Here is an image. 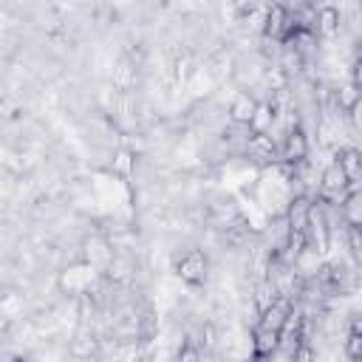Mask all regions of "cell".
<instances>
[{
  "label": "cell",
  "mask_w": 362,
  "mask_h": 362,
  "mask_svg": "<svg viewBox=\"0 0 362 362\" xmlns=\"http://www.w3.org/2000/svg\"><path fill=\"white\" fill-rule=\"evenodd\" d=\"M348 119H351V127H354L356 133H362V99L354 105V110L348 113Z\"/></svg>",
  "instance_id": "cell-25"
},
{
  "label": "cell",
  "mask_w": 362,
  "mask_h": 362,
  "mask_svg": "<svg viewBox=\"0 0 362 362\" xmlns=\"http://www.w3.org/2000/svg\"><path fill=\"white\" fill-rule=\"evenodd\" d=\"M110 257H113V249H110V243L105 240V238H88L85 240V263H90V266H107L110 263Z\"/></svg>",
  "instance_id": "cell-14"
},
{
  "label": "cell",
  "mask_w": 362,
  "mask_h": 362,
  "mask_svg": "<svg viewBox=\"0 0 362 362\" xmlns=\"http://www.w3.org/2000/svg\"><path fill=\"white\" fill-rule=\"evenodd\" d=\"M351 85L362 93V57H359V59H354V68H351Z\"/></svg>",
  "instance_id": "cell-26"
},
{
  "label": "cell",
  "mask_w": 362,
  "mask_h": 362,
  "mask_svg": "<svg viewBox=\"0 0 362 362\" xmlns=\"http://www.w3.org/2000/svg\"><path fill=\"white\" fill-rule=\"evenodd\" d=\"M274 119H277V105L274 102H257V110H255L252 122L246 124L249 133H252V139H263L272 130Z\"/></svg>",
  "instance_id": "cell-10"
},
{
  "label": "cell",
  "mask_w": 362,
  "mask_h": 362,
  "mask_svg": "<svg viewBox=\"0 0 362 362\" xmlns=\"http://www.w3.org/2000/svg\"><path fill=\"white\" fill-rule=\"evenodd\" d=\"M252 362H272V359H252Z\"/></svg>",
  "instance_id": "cell-29"
},
{
  "label": "cell",
  "mask_w": 362,
  "mask_h": 362,
  "mask_svg": "<svg viewBox=\"0 0 362 362\" xmlns=\"http://www.w3.org/2000/svg\"><path fill=\"white\" fill-rule=\"evenodd\" d=\"M308 232H311V243L317 246V252H325L328 249V238H331V226H328V218H325V209H322L320 201H314V206H311Z\"/></svg>",
  "instance_id": "cell-8"
},
{
  "label": "cell",
  "mask_w": 362,
  "mask_h": 362,
  "mask_svg": "<svg viewBox=\"0 0 362 362\" xmlns=\"http://www.w3.org/2000/svg\"><path fill=\"white\" fill-rule=\"evenodd\" d=\"M308 156V136L303 133V127H288L286 136H283V144H280V158L286 164H300L305 161Z\"/></svg>",
  "instance_id": "cell-4"
},
{
  "label": "cell",
  "mask_w": 362,
  "mask_h": 362,
  "mask_svg": "<svg viewBox=\"0 0 362 362\" xmlns=\"http://www.w3.org/2000/svg\"><path fill=\"white\" fill-rule=\"evenodd\" d=\"M348 246L356 255H362V229H348Z\"/></svg>",
  "instance_id": "cell-27"
},
{
  "label": "cell",
  "mask_w": 362,
  "mask_h": 362,
  "mask_svg": "<svg viewBox=\"0 0 362 362\" xmlns=\"http://www.w3.org/2000/svg\"><path fill=\"white\" fill-rule=\"evenodd\" d=\"M291 362H314V348H311V342H300V345H294V351H291Z\"/></svg>",
  "instance_id": "cell-23"
},
{
  "label": "cell",
  "mask_w": 362,
  "mask_h": 362,
  "mask_svg": "<svg viewBox=\"0 0 362 362\" xmlns=\"http://www.w3.org/2000/svg\"><path fill=\"white\" fill-rule=\"evenodd\" d=\"M133 272H136V266H133V260L124 257V255H113L110 263L105 266V277H107L110 283H127V280L133 277Z\"/></svg>",
  "instance_id": "cell-16"
},
{
  "label": "cell",
  "mask_w": 362,
  "mask_h": 362,
  "mask_svg": "<svg viewBox=\"0 0 362 362\" xmlns=\"http://www.w3.org/2000/svg\"><path fill=\"white\" fill-rule=\"evenodd\" d=\"M362 99V93L351 85V82H345V85H339V88H334V105L339 107V110H345V113H351L354 110V105Z\"/></svg>",
  "instance_id": "cell-19"
},
{
  "label": "cell",
  "mask_w": 362,
  "mask_h": 362,
  "mask_svg": "<svg viewBox=\"0 0 362 362\" xmlns=\"http://www.w3.org/2000/svg\"><path fill=\"white\" fill-rule=\"evenodd\" d=\"M297 28H300V25L291 20V8H286L283 3L269 6L266 20H263V34H266V37L280 40V42H288V40H291V34H294Z\"/></svg>",
  "instance_id": "cell-3"
},
{
  "label": "cell",
  "mask_w": 362,
  "mask_h": 362,
  "mask_svg": "<svg viewBox=\"0 0 362 362\" xmlns=\"http://www.w3.org/2000/svg\"><path fill=\"white\" fill-rule=\"evenodd\" d=\"M342 348H345V356L351 362H362V334H348Z\"/></svg>",
  "instance_id": "cell-21"
},
{
  "label": "cell",
  "mask_w": 362,
  "mask_h": 362,
  "mask_svg": "<svg viewBox=\"0 0 362 362\" xmlns=\"http://www.w3.org/2000/svg\"><path fill=\"white\" fill-rule=\"evenodd\" d=\"M175 362H204L201 348H198L192 339H184V342H181V348L175 351Z\"/></svg>",
  "instance_id": "cell-20"
},
{
  "label": "cell",
  "mask_w": 362,
  "mask_h": 362,
  "mask_svg": "<svg viewBox=\"0 0 362 362\" xmlns=\"http://www.w3.org/2000/svg\"><path fill=\"white\" fill-rule=\"evenodd\" d=\"M255 110H257V99H255L252 93H238V96L229 102V119H232L235 124H249L252 116H255Z\"/></svg>",
  "instance_id": "cell-13"
},
{
  "label": "cell",
  "mask_w": 362,
  "mask_h": 362,
  "mask_svg": "<svg viewBox=\"0 0 362 362\" xmlns=\"http://www.w3.org/2000/svg\"><path fill=\"white\" fill-rule=\"evenodd\" d=\"M339 23H342V14H339V8L337 6H320L317 8V34H322V37H334L337 31H339Z\"/></svg>",
  "instance_id": "cell-15"
},
{
  "label": "cell",
  "mask_w": 362,
  "mask_h": 362,
  "mask_svg": "<svg viewBox=\"0 0 362 362\" xmlns=\"http://www.w3.org/2000/svg\"><path fill=\"white\" fill-rule=\"evenodd\" d=\"M175 274L187 286H204L206 277H209V257L201 249H187L175 260Z\"/></svg>",
  "instance_id": "cell-1"
},
{
  "label": "cell",
  "mask_w": 362,
  "mask_h": 362,
  "mask_svg": "<svg viewBox=\"0 0 362 362\" xmlns=\"http://www.w3.org/2000/svg\"><path fill=\"white\" fill-rule=\"evenodd\" d=\"M215 342H218L215 325H212V322H204V325H201V345H204V351H212Z\"/></svg>",
  "instance_id": "cell-24"
},
{
  "label": "cell",
  "mask_w": 362,
  "mask_h": 362,
  "mask_svg": "<svg viewBox=\"0 0 362 362\" xmlns=\"http://www.w3.org/2000/svg\"><path fill=\"white\" fill-rule=\"evenodd\" d=\"M311 206L314 201L305 195H294L286 206V226L291 232H308V218H311Z\"/></svg>",
  "instance_id": "cell-7"
},
{
  "label": "cell",
  "mask_w": 362,
  "mask_h": 362,
  "mask_svg": "<svg viewBox=\"0 0 362 362\" xmlns=\"http://www.w3.org/2000/svg\"><path fill=\"white\" fill-rule=\"evenodd\" d=\"M320 187H322V192L325 195H342L348 187H351V181H348V175L342 173V167L334 161V164H328L325 170H322V175H320Z\"/></svg>",
  "instance_id": "cell-11"
},
{
  "label": "cell",
  "mask_w": 362,
  "mask_h": 362,
  "mask_svg": "<svg viewBox=\"0 0 362 362\" xmlns=\"http://www.w3.org/2000/svg\"><path fill=\"white\" fill-rule=\"evenodd\" d=\"M342 218L348 229H362V189H354L342 201Z\"/></svg>",
  "instance_id": "cell-17"
},
{
  "label": "cell",
  "mask_w": 362,
  "mask_h": 362,
  "mask_svg": "<svg viewBox=\"0 0 362 362\" xmlns=\"http://www.w3.org/2000/svg\"><path fill=\"white\" fill-rule=\"evenodd\" d=\"M348 334H362V311H354L348 317Z\"/></svg>",
  "instance_id": "cell-28"
},
{
  "label": "cell",
  "mask_w": 362,
  "mask_h": 362,
  "mask_svg": "<svg viewBox=\"0 0 362 362\" xmlns=\"http://www.w3.org/2000/svg\"><path fill=\"white\" fill-rule=\"evenodd\" d=\"M90 280H93V266L85 263V260H76L74 266H68V269L59 272L57 286L68 297H82V294L90 291Z\"/></svg>",
  "instance_id": "cell-2"
},
{
  "label": "cell",
  "mask_w": 362,
  "mask_h": 362,
  "mask_svg": "<svg viewBox=\"0 0 362 362\" xmlns=\"http://www.w3.org/2000/svg\"><path fill=\"white\" fill-rule=\"evenodd\" d=\"M99 337H96V331L93 328H79V331H74V337L68 339V354L74 356V359H93L96 354H99Z\"/></svg>",
  "instance_id": "cell-6"
},
{
  "label": "cell",
  "mask_w": 362,
  "mask_h": 362,
  "mask_svg": "<svg viewBox=\"0 0 362 362\" xmlns=\"http://www.w3.org/2000/svg\"><path fill=\"white\" fill-rule=\"evenodd\" d=\"M110 170H113V175H119L122 181H127V178L133 175V170H136V153L127 150V147L116 150V153H113V164H110Z\"/></svg>",
  "instance_id": "cell-18"
},
{
  "label": "cell",
  "mask_w": 362,
  "mask_h": 362,
  "mask_svg": "<svg viewBox=\"0 0 362 362\" xmlns=\"http://www.w3.org/2000/svg\"><path fill=\"white\" fill-rule=\"evenodd\" d=\"M291 297H277L263 314H260V325H269V328H274V331H280L283 334V328L288 325V320H291Z\"/></svg>",
  "instance_id": "cell-9"
},
{
  "label": "cell",
  "mask_w": 362,
  "mask_h": 362,
  "mask_svg": "<svg viewBox=\"0 0 362 362\" xmlns=\"http://www.w3.org/2000/svg\"><path fill=\"white\" fill-rule=\"evenodd\" d=\"M280 339H283L280 331L257 322L255 331H252V359H272L280 348Z\"/></svg>",
  "instance_id": "cell-5"
},
{
  "label": "cell",
  "mask_w": 362,
  "mask_h": 362,
  "mask_svg": "<svg viewBox=\"0 0 362 362\" xmlns=\"http://www.w3.org/2000/svg\"><path fill=\"white\" fill-rule=\"evenodd\" d=\"M116 85H119L122 90H127V88L133 85V65H130V62H122V65H119V71H116Z\"/></svg>",
  "instance_id": "cell-22"
},
{
  "label": "cell",
  "mask_w": 362,
  "mask_h": 362,
  "mask_svg": "<svg viewBox=\"0 0 362 362\" xmlns=\"http://www.w3.org/2000/svg\"><path fill=\"white\" fill-rule=\"evenodd\" d=\"M337 164L348 175V181H362V150L359 147H339L337 150Z\"/></svg>",
  "instance_id": "cell-12"
}]
</instances>
